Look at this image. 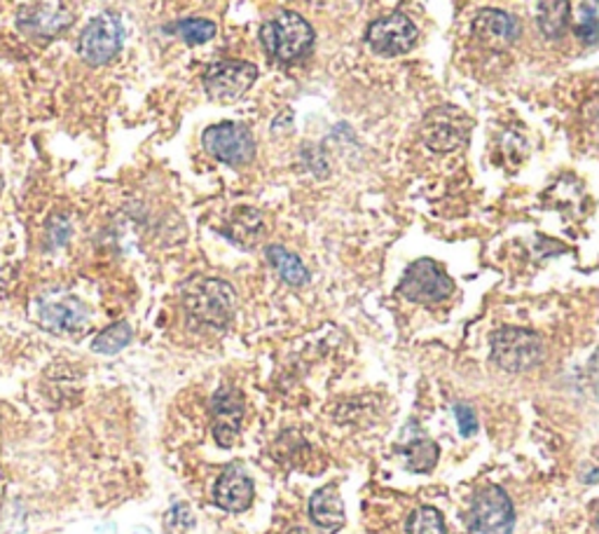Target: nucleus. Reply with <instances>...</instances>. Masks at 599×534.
Listing matches in <instances>:
<instances>
[{
	"label": "nucleus",
	"instance_id": "obj_16",
	"mask_svg": "<svg viewBox=\"0 0 599 534\" xmlns=\"http://www.w3.org/2000/svg\"><path fill=\"white\" fill-rule=\"evenodd\" d=\"M309 518H311V523L317 525L323 534H335L344 527V523H346L344 501L340 497V490L335 483H328L311 495Z\"/></svg>",
	"mask_w": 599,
	"mask_h": 534
},
{
	"label": "nucleus",
	"instance_id": "obj_18",
	"mask_svg": "<svg viewBox=\"0 0 599 534\" xmlns=\"http://www.w3.org/2000/svg\"><path fill=\"white\" fill-rule=\"evenodd\" d=\"M572 22L570 0H536V26L546 40L564 38Z\"/></svg>",
	"mask_w": 599,
	"mask_h": 534
},
{
	"label": "nucleus",
	"instance_id": "obj_6",
	"mask_svg": "<svg viewBox=\"0 0 599 534\" xmlns=\"http://www.w3.org/2000/svg\"><path fill=\"white\" fill-rule=\"evenodd\" d=\"M454 291V281L450 275L431 258H419L407 270L399 284V293L409 303L417 305H438L448 301Z\"/></svg>",
	"mask_w": 599,
	"mask_h": 534
},
{
	"label": "nucleus",
	"instance_id": "obj_13",
	"mask_svg": "<svg viewBox=\"0 0 599 534\" xmlns=\"http://www.w3.org/2000/svg\"><path fill=\"white\" fill-rule=\"evenodd\" d=\"M38 319L52 333H77L87 326V307L75 295H47L38 303Z\"/></svg>",
	"mask_w": 599,
	"mask_h": 534
},
{
	"label": "nucleus",
	"instance_id": "obj_20",
	"mask_svg": "<svg viewBox=\"0 0 599 534\" xmlns=\"http://www.w3.org/2000/svg\"><path fill=\"white\" fill-rule=\"evenodd\" d=\"M265 258L274 267V272L286 281L289 287H305L309 284V270L305 263L300 260L295 254H291L289 248H283L279 244H270L265 248Z\"/></svg>",
	"mask_w": 599,
	"mask_h": 534
},
{
	"label": "nucleus",
	"instance_id": "obj_10",
	"mask_svg": "<svg viewBox=\"0 0 599 534\" xmlns=\"http://www.w3.org/2000/svg\"><path fill=\"white\" fill-rule=\"evenodd\" d=\"M366 43L380 57H403L417 43V26L403 12H391L387 17L370 22L366 28Z\"/></svg>",
	"mask_w": 599,
	"mask_h": 534
},
{
	"label": "nucleus",
	"instance_id": "obj_21",
	"mask_svg": "<svg viewBox=\"0 0 599 534\" xmlns=\"http://www.w3.org/2000/svg\"><path fill=\"white\" fill-rule=\"evenodd\" d=\"M132 326L127 321H118L113 326L103 328V331L91 340V350L97 354H106L113 356L118 352H122L127 344L132 342Z\"/></svg>",
	"mask_w": 599,
	"mask_h": 534
},
{
	"label": "nucleus",
	"instance_id": "obj_12",
	"mask_svg": "<svg viewBox=\"0 0 599 534\" xmlns=\"http://www.w3.org/2000/svg\"><path fill=\"white\" fill-rule=\"evenodd\" d=\"M470 34L482 47H487V50L503 52V50H509L511 45L517 43L519 22L509 12L497 10V8H487V10H480L476 17H473Z\"/></svg>",
	"mask_w": 599,
	"mask_h": 534
},
{
	"label": "nucleus",
	"instance_id": "obj_17",
	"mask_svg": "<svg viewBox=\"0 0 599 534\" xmlns=\"http://www.w3.org/2000/svg\"><path fill=\"white\" fill-rule=\"evenodd\" d=\"M223 234L236 246L256 248L258 242L265 238L262 214L254 207H240L230 216V221H228Z\"/></svg>",
	"mask_w": 599,
	"mask_h": 534
},
{
	"label": "nucleus",
	"instance_id": "obj_15",
	"mask_svg": "<svg viewBox=\"0 0 599 534\" xmlns=\"http://www.w3.org/2000/svg\"><path fill=\"white\" fill-rule=\"evenodd\" d=\"M256 497L254 481L240 464H230L213 485V501L230 513H244Z\"/></svg>",
	"mask_w": 599,
	"mask_h": 534
},
{
	"label": "nucleus",
	"instance_id": "obj_24",
	"mask_svg": "<svg viewBox=\"0 0 599 534\" xmlns=\"http://www.w3.org/2000/svg\"><path fill=\"white\" fill-rule=\"evenodd\" d=\"M576 36L583 45L592 47L599 36V8L597 0H583L580 3V17L576 24Z\"/></svg>",
	"mask_w": 599,
	"mask_h": 534
},
{
	"label": "nucleus",
	"instance_id": "obj_23",
	"mask_svg": "<svg viewBox=\"0 0 599 534\" xmlns=\"http://www.w3.org/2000/svg\"><path fill=\"white\" fill-rule=\"evenodd\" d=\"M407 534H448V530L438 509L419 507L407 518Z\"/></svg>",
	"mask_w": 599,
	"mask_h": 534
},
{
	"label": "nucleus",
	"instance_id": "obj_4",
	"mask_svg": "<svg viewBox=\"0 0 599 534\" xmlns=\"http://www.w3.org/2000/svg\"><path fill=\"white\" fill-rule=\"evenodd\" d=\"M473 120L460 106H436L421 120V141L433 153H454L468 144Z\"/></svg>",
	"mask_w": 599,
	"mask_h": 534
},
{
	"label": "nucleus",
	"instance_id": "obj_9",
	"mask_svg": "<svg viewBox=\"0 0 599 534\" xmlns=\"http://www.w3.org/2000/svg\"><path fill=\"white\" fill-rule=\"evenodd\" d=\"M258 81V66L250 61L240 59H223L216 61L201 75L204 92L209 94V99L220 104H232L242 99L244 94L256 85Z\"/></svg>",
	"mask_w": 599,
	"mask_h": 534
},
{
	"label": "nucleus",
	"instance_id": "obj_5",
	"mask_svg": "<svg viewBox=\"0 0 599 534\" xmlns=\"http://www.w3.org/2000/svg\"><path fill=\"white\" fill-rule=\"evenodd\" d=\"M515 509L509 493L499 485H487L476 497L466 515L468 534H513Z\"/></svg>",
	"mask_w": 599,
	"mask_h": 534
},
{
	"label": "nucleus",
	"instance_id": "obj_25",
	"mask_svg": "<svg viewBox=\"0 0 599 534\" xmlns=\"http://www.w3.org/2000/svg\"><path fill=\"white\" fill-rule=\"evenodd\" d=\"M195 527L193 509L185 501H176L164 515V534H187Z\"/></svg>",
	"mask_w": 599,
	"mask_h": 534
},
{
	"label": "nucleus",
	"instance_id": "obj_1",
	"mask_svg": "<svg viewBox=\"0 0 599 534\" xmlns=\"http://www.w3.org/2000/svg\"><path fill=\"white\" fill-rule=\"evenodd\" d=\"M181 303L187 317H193L201 326L223 331L234 317L236 293L225 279L195 275L181 284Z\"/></svg>",
	"mask_w": 599,
	"mask_h": 534
},
{
	"label": "nucleus",
	"instance_id": "obj_22",
	"mask_svg": "<svg viewBox=\"0 0 599 534\" xmlns=\"http://www.w3.org/2000/svg\"><path fill=\"white\" fill-rule=\"evenodd\" d=\"M167 31H171V34H176L187 45H201V43H209L216 36L218 28H216V24L211 20L187 17V20L173 22L171 26H167Z\"/></svg>",
	"mask_w": 599,
	"mask_h": 534
},
{
	"label": "nucleus",
	"instance_id": "obj_27",
	"mask_svg": "<svg viewBox=\"0 0 599 534\" xmlns=\"http://www.w3.org/2000/svg\"><path fill=\"white\" fill-rule=\"evenodd\" d=\"M286 534H309L305 527H291Z\"/></svg>",
	"mask_w": 599,
	"mask_h": 534
},
{
	"label": "nucleus",
	"instance_id": "obj_11",
	"mask_svg": "<svg viewBox=\"0 0 599 534\" xmlns=\"http://www.w3.org/2000/svg\"><path fill=\"white\" fill-rule=\"evenodd\" d=\"M244 395L234 387H220L211 399V417H213V438L220 448H232L242 434L244 420Z\"/></svg>",
	"mask_w": 599,
	"mask_h": 534
},
{
	"label": "nucleus",
	"instance_id": "obj_19",
	"mask_svg": "<svg viewBox=\"0 0 599 534\" xmlns=\"http://www.w3.org/2000/svg\"><path fill=\"white\" fill-rule=\"evenodd\" d=\"M396 450L405 462V469L413 471V474H431L440 458L438 444L427 436L413 438V441H405L403 438V444Z\"/></svg>",
	"mask_w": 599,
	"mask_h": 534
},
{
	"label": "nucleus",
	"instance_id": "obj_3",
	"mask_svg": "<svg viewBox=\"0 0 599 534\" xmlns=\"http://www.w3.org/2000/svg\"><path fill=\"white\" fill-rule=\"evenodd\" d=\"M490 359L501 371L525 373L546 359V344L541 336L529 328L503 326L490 338Z\"/></svg>",
	"mask_w": 599,
	"mask_h": 534
},
{
	"label": "nucleus",
	"instance_id": "obj_2",
	"mask_svg": "<svg viewBox=\"0 0 599 534\" xmlns=\"http://www.w3.org/2000/svg\"><path fill=\"white\" fill-rule=\"evenodd\" d=\"M314 40H317V34H314L311 24L291 10L277 12L260 28L262 50L272 61L283 66L303 61L311 52Z\"/></svg>",
	"mask_w": 599,
	"mask_h": 534
},
{
	"label": "nucleus",
	"instance_id": "obj_14",
	"mask_svg": "<svg viewBox=\"0 0 599 534\" xmlns=\"http://www.w3.org/2000/svg\"><path fill=\"white\" fill-rule=\"evenodd\" d=\"M71 22L73 17L64 8L50 3L22 5L17 12V28L22 34L40 40L57 38L61 31H66L71 26Z\"/></svg>",
	"mask_w": 599,
	"mask_h": 534
},
{
	"label": "nucleus",
	"instance_id": "obj_8",
	"mask_svg": "<svg viewBox=\"0 0 599 534\" xmlns=\"http://www.w3.org/2000/svg\"><path fill=\"white\" fill-rule=\"evenodd\" d=\"M124 43V26L115 12H101L94 17L77 40V54L89 66H106L113 61Z\"/></svg>",
	"mask_w": 599,
	"mask_h": 534
},
{
	"label": "nucleus",
	"instance_id": "obj_7",
	"mask_svg": "<svg viewBox=\"0 0 599 534\" xmlns=\"http://www.w3.org/2000/svg\"><path fill=\"white\" fill-rule=\"evenodd\" d=\"M201 146L213 155L218 162L230 167H244L254 162L256 157V138L242 122H218L204 130Z\"/></svg>",
	"mask_w": 599,
	"mask_h": 534
},
{
	"label": "nucleus",
	"instance_id": "obj_26",
	"mask_svg": "<svg viewBox=\"0 0 599 534\" xmlns=\"http://www.w3.org/2000/svg\"><path fill=\"white\" fill-rule=\"evenodd\" d=\"M452 413H454V417H456V427H460V434H462L464 438H468V436H473V434L478 432V417H476V411H473V408H470L468 403H464V401L454 403V405H452Z\"/></svg>",
	"mask_w": 599,
	"mask_h": 534
}]
</instances>
